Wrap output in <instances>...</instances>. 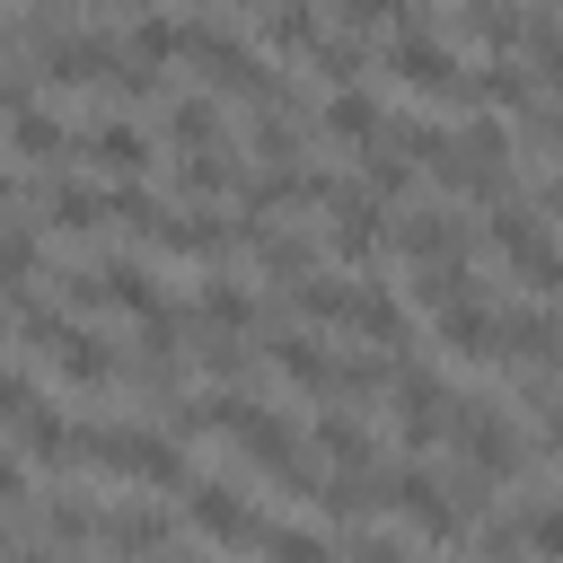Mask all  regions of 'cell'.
I'll return each instance as SVG.
<instances>
[{
  "label": "cell",
  "mask_w": 563,
  "mask_h": 563,
  "mask_svg": "<svg viewBox=\"0 0 563 563\" xmlns=\"http://www.w3.org/2000/svg\"><path fill=\"white\" fill-rule=\"evenodd\" d=\"M378 35H387V70H396L413 97L475 106V88H466V53L440 35V9H378Z\"/></svg>",
  "instance_id": "obj_1"
},
{
  "label": "cell",
  "mask_w": 563,
  "mask_h": 563,
  "mask_svg": "<svg viewBox=\"0 0 563 563\" xmlns=\"http://www.w3.org/2000/svg\"><path fill=\"white\" fill-rule=\"evenodd\" d=\"M70 457L123 475V484H185V449L150 422H79L70 431Z\"/></svg>",
  "instance_id": "obj_2"
},
{
  "label": "cell",
  "mask_w": 563,
  "mask_h": 563,
  "mask_svg": "<svg viewBox=\"0 0 563 563\" xmlns=\"http://www.w3.org/2000/svg\"><path fill=\"white\" fill-rule=\"evenodd\" d=\"M493 246L510 255V273L528 282V299H545V290H554V229H545V194H528V202L493 194Z\"/></svg>",
  "instance_id": "obj_3"
},
{
  "label": "cell",
  "mask_w": 563,
  "mask_h": 563,
  "mask_svg": "<svg viewBox=\"0 0 563 563\" xmlns=\"http://www.w3.org/2000/svg\"><path fill=\"white\" fill-rule=\"evenodd\" d=\"M18 334H26V343H44V361H53L62 378H79V387H106V378H114V352H106L79 317H53L44 299H26V308H18Z\"/></svg>",
  "instance_id": "obj_4"
},
{
  "label": "cell",
  "mask_w": 563,
  "mask_h": 563,
  "mask_svg": "<svg viewBox=\"0 0 563 563\" xmlns=\"http://www.w3.org/2000/svg\"><path fill=\"white\" fill-rule=\"evenodd\" d=\"M449 440L466 449V466H475V475H519V457H528V449L545 457V431H537V440H519V431H510V413H501V405H484V396H457Z\"/></svg>",
  "instance_id": "obj_5"
},
{
  "label": "cell",
  "mask_w": 563,
  "mask_h": 563,
  "mask_svg": "<svg viewBox=\"0 0 563 563\" xmlns=\"http://www.w3.org/2000/svg\"><path fill=\"white\" fill-rule=\"evenodd\" d=\"M79 150H88V167L97 176H114V185H132L150 158H158V141H150V123L132 114V106H106L88 132H79Z\"/></svg>",
  "instance_id": "obj_6"
},
{
  "label": "cell",
  "mask_w": 563,
  "mask_h": 563,
  "mask_svg": "<svg viewBox=\"0 0 563 563\" xmlns=\"http://www.w3.org/2000/svg\"><path fill=\"white\" fill-rule=\"evenodd\" d=\"M70 299H88V308H132V317H150V308H167V290H158V273L141 264V255H97L79 282H62Z\"/></svg>",
  "instance_id": "obj_7"
},
{
  "label": "cell",
  "mask_w": 563,
  "mask_h": 563,
  "mask_svg": "<svg viewBox=\"0 0 563 563\" xmlns=\"http://www.w3.org/2000/svg\"><path fill=\"white\" fill-rule=\"evenodd\" d=\"M387 396H396V431H405V449L449 440L457 396H449V378H440V369H387Z\"/></svg>",
  "instance_id": "obj_8"
},
{
  "label": "cell",
  "mask_w": 563,
  "mask_h": 563,
  "mask_svg": "<svg viewBox=\"0 0 563 563\" xmlns=\"http://www.w3.org/2000/svg\"><path fill=\"white\" fill-rule=\"evenodd\" d=\"M378 501H387L396 519H413L422 537H440V545L466 528V501H449V493H440V475H422V466H396V475H378Z\"/></svg>",
  "instance_id": "obj_9"
},
{
  "label": "cell",
  "mask_w": 563,
  "mask_h": 563,
  "mask_svg": "<svg viewBox=\"0 0 563 563\" xmlns=\"http://www.w3.org/2000/svg\"><path fill=\"white\" fill-rule=\"evenodd\" d=\"M493 361L554 369V308L545 299H493Z\"/></svg>",
  "instance_id": "obj_10"
},
{
  "label": "cell",
  "mask_w": 563,
  "mask_h": 563,
  "mask_svg": "<svg viewBox=\"0 0 563 563\" xmlns=\"http://www.w3.org/2000/svg\"><path fill=\"white\" fill-rule=\"evenodd\" d=\"M387 246H396V255H413V273H422V264H466V220H457V211H422V202H413L405 220H387Z\"/></svg>",
  "instance_id": "obj_11"
},
{
  "label": "cell",
  "mask_w": 563,
  "mask_h": 563,
  "mask_svg": "<svg viewBox=\"0 0 563 563\" xmlns=\"http://www.w3.org/2000/svg\"><path fill=\"white\" fill-rule=\"evenodd\" d=\"M9 150H18L26 167H62V158L79 150V132H70V114H62V106L26 97V106H9Z\"/></svg>",
  "instance_id": "obj_12"
},
{
  "label": "cell",
  "mask_w": 563,
  "mask_h": 563,
  "mask_svg": "<svg viewBox=\"0 0 563 563\" xmlns=\"http://www.w3.org/2000/svg\"><path fill=\"white\" fill-rule=\"evenodd\" d=\"M167 150H176V158H185V150H229V114H220L211 88H176V97H167Z\"/></svg>",
  "instance_id": "obj_13"
},
{
  "label": "cell",
  "mask_w": 563,
  "mask_h": 563,
  "mask_svg": "<svg viewBox=\"0 0 563 563\" xmlns=\"http://www.w3.org/2000/svg\"><path fill=\"white\" fill-rule=\"evenodd\" d=\"M325 238H334V255H378L387 220H378V202H369L361 185L334 176V194H325Z\"/></svg>",
  "instance_id": "obj_14"
},
{
  "label": "cell",
  "mask_w": 563,
  "mask_h": 563,
  "mask_svg": "<svg viewBox=\"0 0 563 563\" xmlns=\"http://www.w3.org/2000/svg\"><path fill=\"white\" fill-rule=\"evenodd\" d=\"M273 369L290 378V387H308V396H343V361L308 334V325H290V334H273Z\"/></svg>",
  "instance_id": "obj_15"
},
{
  "label": "cell",
  "mask_w": 563,
  "mask_h": 563,
  "mask_svg": "<svg viewBox=\"0 0 563 563\" xmlns=\"http://www.w3.org/2000/svg\"><path fill=\"white\" fill-rule=\"evenodd\" d=\"M185 519L211 537V545H255L264 528H255V510L229 493V484H185Z\"/></svg>",
  "instance_id": "obj_16"
},
{
  "label": "cell",
  "mask_w": 563,
  "mask_h": 563,
  "mask_svg": "<svg viewBox=\"0 0 563 563\" xmlns=\"http://www.w3.org/2000/svg\"><path fill=\"white\" fill-rule=\"evenodd\" d=\"M378 123H387V106H378L369 88H325V106H317V132H325L334 150H369Z\"/></svg>",
  "instance_id": "obj_17"
},
{
  "label": "cell",
  "mask_w": 563,
  "mask_h": 563,
  "mask_svg": "<svg viewBox=\"0 0 563 563\" xmlns=\"http://www.w3.org/2000/svg\"><path fill=\"white\" fill-rule=\"evenodd\" d=\"M343 325H361L378 352H405V343H413V317H405L396 282H352V317H343Z\"/></svg>",
  "instance_id": "obj_18"
},
{
  "label": "cell",
  "mask_w": 563,
  "mask_h": 563,
  "mask_svg": "<svg viewBox=\"0 0 563 563\" xmlns=\"http://www.w3.org/2000/svg\"><path fill=\"white\" fill-rule=\"evenodd\" d=\"M97 537H106L114 554H167V545H176V519L150 510V501H114V510H97Z\"/></svg>",
  "instance_id": "obj_19"
},
{
  "label": "cell",
  "mask_w": 563,
  "mask_h": 563,
  "mask_svg": "<svg viewBox=\"0 0 563 563\" xmlns=\"http://www.w3.org/2000/svg\"><path fill=\"white\" fill-rule=\"evenodd\" d=\"M317 457H334V475H378V440L361 413H317Z\"/></svg>",
  "instance_id": "obj_20"
},
{
  "label": "cell",
  "mask_w": 563,
  "mask_h": 563,
  "mask_svg": "<svg viewBox=\"0 0 563 563\" xmlns=\"http://www.w3.org/2000/svg\"><path fill=\"white\" fill-rule=\"evenodd\" d=\"M194 317H202V334L238 343V334L255 325V290H246V282H202V290H194Z\"/></svg>",
  "instance_id": "obj_21"
},
{
  "label": "cell",
  "mask_w": 563,
  "mask_h": 563,
  "mask_svg": "<svg viewBox=\"0 0 563 563\" xmlns=\"http://www.w3.org/2000/svg\"><path fill=\"white\" fill-rule=\"evenodd\" d=\"M431 325H440V343H449V352L493 361V299H484V290H475V299H457V308H440Z\"/></svg>",
  "instance_id": "obj_22"
},
{
  "label": "cell",
  "mask_w": 563,
  "mask_h": 563,
  "mask_svg": "<svg viewBox=\"0 0 563 563\" xmlns=\"http://www.w3.org/2000/svg\"><path fill=\"white\" fill-rule=\"evenodd\" d=\"M123 53H132L141 70L185 62V18H132V26H123Z\"/></svg>",
  "instance_id": "obj_23"
},
{
  "label": "cell",
  "mask_w": 563,
  "mask_h": 563,
  "mask_svg": "<svg viewBox=\"0 0 563 563\" xmlns=\"http://www.w3.org/2000/svg\"><path fill=\"white\" fill-rule=\"evenodd\" d=\"M44 273V229L35 220H0V290H26Z\"/></svg>",
  "instance_id": "obj_24"
},
{
  "label": "cell",
  "mask_w": 563,
  "mask_h": 563,
  "mask_svg": "<svg viewBox=\"0 0 563 563\" xmlns=\"http://www.w3.org/2000/svg\"><path fill=\"white\" fill-rule=\"evenodd\" d=\"M255 35H264L273 53H299V62H308V53L325 44V18H317V9H264V18H255Z\"/></svg>",
  "instance_id": "obj_25"
},
{
  "label": "cell",
  "mask_w": 563,
  "mask_h": 563,
  "mask_svg": "<svg viewBox=\"0 0 563 563\" xmlns=\"http://www.w3.org/2000/svg\"><path fill=\"white\" fill-rule=\"evenodd\" d=\"M246 246L264 255V273H290V282L317 273V238L308 229H246Z\"/></svg>",
  "instance_id": "obj_26"
},
{
  "label": "cell",
  "mask_w": 563,
  "mask_h": 563,
  "mask_svg": "<svg viewBox=\"0 0 563 563\" xmlns=\"http://www.w3.org/2000/svg\"><path fill=\"white\" fill-rule=\"evenodd\" d=\"M290 308H299L308 325H343V317H352V282H334V273H299V282H290Z\"/></svg>",
  "instance_id": "obj_27"
},
{
  "label": "cell",
  "mask_w": 563,
  "mask_h": 563,
  "mask_svg": "<svg viewBox=\"0 0 563 563\" xmlns=\"http://www.w3.org/2000/svg\"><path fill=\"white\" fill-rule=\"evenodd\" d=\"M18 457H35V466H53V457H70V422L35 396L26 413H18Z\"/></svg>",
  "instance_id": "obj_28"
},
{
  "label": "cell",
  "mask_w": 563,
  "mask_h": 563,
  "mask_svg": "<svg viewBox=\"0 0 563 563\" xmlns=\"http://www.w3.org/2000/svg\"><path fill=\"white\" fill-rule=\"evenodd\" d=\"M44 220H53V229H79V238H88V229L106 220V194H97V185H70V176H62V185H44Z\"/></svg>",
  "instance_id": "obj_29"
},
{
  "label": "cell",
  "mask_w": 563,
  "mask_h": 563,
  "mask_svg": "<svg viewBox=\"0 0 563 563\" xmlns=\"http://www.w3.org/2000/svg\"><path fill=\"white\" fill-rule=\"evenodd\" d=\"M255 545H264V563H343V554H334L317 528H264Z\"/></svg>",
  "instance_id": "obj_30"
},
{
  "label": "cell",
  "mask_w": 563,
  "mask_h": 563,
  "mask_svg": "<svg viewBox=\"0 0 563 563\" xmlns=\"http://www.w3.org/2000/svg\"><path fill=\"white\" fill-rule=\"evenodd\" d=\"M405 185H413V167H405L387 141H369V150H361V194L378 202V194H405Z\"/></svg>",
  "instance_id": "obj_31"
},
{
  "label": "cell",
  "mask_w": 563,
  "mask_h": 563,
  "mask_svg": "<svg viewBox=\"0 0 563 563\" xmlns=\"http://www.w3.org/2000/svg\"><path fill=\"white\" fill-rule=\"evenodd\" d=\"M352 563H413L405 537H352Z\"/></svg>",
  "instance_id": "obj_32"
},
{
  "label": "cell",
  "mask_w": 563,
  "mask_h": 563,
  "mask_svg": "<svg viewBox=\"0 0 563 563\" xmlns=\"http://www.w3.org/2000/svg\"><path fill=\"white\" fill-rule=\"evenodd\" d=\"M26 405H35V387H26V378H18V369H0V422H18V413H26Z\"/></svg>",
  "instance_id": "obj_33"
},
{
  "label": "cell",
  "mask_w": 563,
  "mask_h": 563,
  "mask_svg": "<svg viewBox=\"0 0 563 563\" xmlns=\"http://www.w3.org/2000/svg\"><path fill=\"white\" fill-rule=\"evenodd\" d=\"M9 106H26V79H9V62H0V114Z\"/></svg>",
  "instance_id": "obj_34"
},
{
  "label": "cell",
  "mask_w": 563,
  "mask_h": 563,
  "mask_svg": "<svg viewBox=\"0 0 563 563\" xmlns=\"http://www.w3.org/2000/svg\"><path fill=\"white\" fill-rule=\"evenodd\" d=\"M18 563H70V554H53V545H26V554H18Z\"/></svg>",
  "instance_id": "obj_35"
},
{
  "label": "cell",
  "mask_w": 563,
  "mask_h": 563,
  "mask_svg": "<svg viewBox=\"0 0 563 563\" xmlns=\"http://www.w3.org/2000/svg\"><path fill=\"white\" fill-rule=\"evenodd\" d=\"M9 194H18V176H9V167H0V202H9Z\"/></svg>",
  "instance_id": "obj_36"
}]
</instances>
